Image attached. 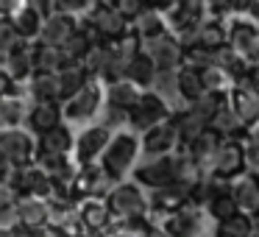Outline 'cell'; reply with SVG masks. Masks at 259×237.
Segmentation results:
<instances>
[{"label": "cell", "mask_w": 259, "mask_h": 237, "mask_svg": "<svg viewBox=\"0 0 259 237\" xmlns=\"http://www.w3.org/2000/svg\"><path fill=\"white\" fill-rule=\"evenodd\" d=\"M156 226H162L173 237H214V220L206 215V209L195 207L192 201L181 212L170 215L167 220H162Z\"/></svg>", "instance_id": "cell-5"}, {"label": "cell", "mask_w": 259, "mask_h": 237, "mask_svg": "<svg viewBox=\"0 0 259 237\" xmlns=\"http://www.w3.org/2000/svg\"><path fill=\"white\" fill-rule=\"evenodd\" d=\"M229 187H231V195H234L240 212L256 218V215H259V176L242 173L240 179H234Z\"/></svg>", "instance_id": "cell-25"}, {"label": "cell", "mask_w": 259, "mask_h": 237, "mask_svg": "<svg viewBox=\"0 0 259 237\" xmlns=\"http://www.w3.org/2000/svg\"><path fill=\"white\" fill-rule=\"evenodd\" d=\"M81 20H87V23L101 34V40L109 42V45H112V42H120L125 34H131V23L114 9V3H101V0H95V6L90 9V14L81 17Z\"/></svg>", "instance_id": "cell-8"}, {"label": "cell", "mask_w": 259, "mask_h": 237, "mask_svg": "<svg viewBox=\"0 0 259 237\" xmlns=\"http://www.w3.org/2000/svg\"><path fill=\"white\" fill-rule=\"evenodd\" d=\"M240 17H248L251 23L259 25V0H248V3H240Z\"/></svg>", "instance_id": "cell-52"}, {"label": "cell", "mask_w": 259, "mask_h": 237, "mask_svg": "<svg viewBox=\"0 0 259 237\" xmlns=\"http://www.w3.org/2000/svg\"><path fill=\"white\" fill-rule=\"evenodd\" d=\"M229 48L245 62L248 70L259 64V25L248 17H237L229 28Z\"/></svg>", "instance_id": "cell-11"}, {"label": "cell", "mask_w": 259, "mask_h": 237, "mask_svg": "<svg viewBox=\"0 0 259 237\" xmlns=\"http://www.w3.org/2000/svg\"><path fill=\"white\" fill-rule=\"evenodd\" d=\"M214 237H256V226L251 215L240 212L223 223H214Z\"/></svg>", "instance_id": "cell-43"}, {"label": "cell", "mask_w": 259, "mask_h": 237, "mask_svg": "<svg viewBox=\"0 0 259 237\" xmlns=\"http://www.w3.org/2000/svg\"><path fill=\"white\" fill-rule=\"evenodd\" d=\"M229 101H231V106H234V112L240 114L245 129H251L259 120V87L253 84V78L248 73L242 75V78H237V87L231 90Z\"/></svg>", "instance_id": "cell-17"}, {"label": "cell", "mask_w": 259, "mask_h": 237, "mask_svg": "<svg viewBox=\"0 0 259 237\" xmlns=\"http://www.w3.org/2000/svg\"><path fill=\"white\" fill-rule=\"evenodd\" d=\"M51 223L62 231V237H92L90 231H87L75 204H53V220Z\"/></svg>", "instance_id": "cell-29"}, {"label": "cell", "mask_w": 259, "mask_h": 237, "mask_svg": "<svg viewBox=\"0 0 259 237\" xmlns=\"http://www.w3.org/2000/svg\"><path fill=\"white\" fill-rule=\"evenodd\" d=\"M103 87H106V103L109 106L125 109V112H131V109L140 103V98L145 95V92H142L137 84H131L128 78L114 81V84H103Z\"/></svg>", "instance_id": "cell-33"}, {"label": "cell", "mask_w": 259, "mask_h": 237, "mask_svg": "<svg viewBox=\"0 0 259 237\" xmlns=\"http://www.w3.org/2000/svg\"><path fill=\"white\" fill-rule=\"evenodd\" d=\"M101 126H106L112 134H123V131H131V112H125V109H117V106H109L103 109L101 120H98Z\"/></svg>", "instance_id": "cell-45"}, {"label": "cell", "mask_w": 259, "mask_h": 237, "mask_svg": "<svg viewBox=\"0 0 259 237\" xmlns=\"http://www.w3.org/2000/svg\"><path fill=\"white\" fill-rule=\"evenodd\" d=\"M17 212H20V223H23V229L36 231V229L51 226V220H53V204L45 201V198L23 195L17 201Z\"/></svg>", "instance_id": "cell-22"}, {"label": "cell", "mask_w": 259, "mask_h": 237, "mask_svg": "<svg viewBox=\"0 0 259 237\" xmlns=\"http://www.w3.org/2000/svg\"><path fill=\"white\" fill-rule=\"evenodd\" d=\"M223 142H226V140H223L220 134H214L212 129H206L195 142H192L190 148H184V151L190 153V156L195 159V162L209 173V168H212V162L218 159V153H220V148H223Z\"/></svg>", "instance_id": "cell-31"}, {"label": "cell", "mask_w": 259, "mask_h": 237, "mask_svg": "<svg viewBox=\"0 0 259 237\" xmlns=\"http://www.w3.org/2000/svg\"><path fill=\"white\" fill-rule=\"evenodd\" d=\"M190 195H192V187H187V184H170V187H162V190H151L148 192L151 220L153 223H162L170 215L181 212L190 204Z\"/></svg>", "instance_id": "cell-13"}, {"label": "cell", "mask_w": 259, "mask_h": 237, "mask_svg": "<svg viewBox=\"0 0 259 237\" xmlns=\"http://www.w3.org/2000/svg\"><path fill=\"white\" fill-rule=\"evenodd\" d=\"M0 23L12 25L25 42H39L45 20L36 12L34 0H3L0 3Z\"/></svg>", "instance_id": "cell-4"}, {"label": "cell", "mask_w": 259, "mask_h": 237, "mask_svg": "<svg viewBox=\"0 0 259 237\" xmlns=\"http://www.w3.org/2000/svg\"><path fill=\"white\" fill-rule=\"evenodd\" d=\"M0 73L6 75V78L17 81L20 87H28V81L36 75V42H28L14 56L0 59Z\"/></svg>", "instance_id": "cell-18"}, {"label": "cell", "mask_w": 259, "mask_h": 237, "mask_svg": "<svg viewBox=\"0 0 259 237\" xmlns=\"http://www.w3.org/2000/svg\"><path fill=\"white\" fill-rule=\"evenodd\" d=\"M59 126H64V106L62 103H31L28 123L25 129L36 137H45L51 131H56Z\"/></svg>", "instance_id": "cell-19"}, {"label": "cell", "mask_w": 259, "mask_h": 237, "mask_svg": "<svg viewBox=\"0 0 259 237\" xmlns=\"http://www.w3.org/2000/svg\"><path fill=\"white\" fill-rule=\"evenodd\" d=\"M242 173H248V159H245V142L242 140H226L220 148L218 159L209 168V176H214L218 181L231 184L234 179H240Z\"/></svg>", "instance_id": "cell-12"}, {"label": "cell", "mask_w": 259, "mask_h": 237, "mask_svg": "<svg viewBox=\"0 0 259 237\" xmlns=\"http://www.w3.org/2000/svg\"><path fill=\"white\" fill-rule=\"evenodd\" d=\"M156 78H159L156 64H153V59L148 56L145 51H142L140 56L134 59L131 70H128V81H131V84H137L142 92H151V90H153V84H156Z\"/></svg>", "instance_id": "cell-35"}, {"label": "cell", "mask_w": 259, "mask_h": 237, "mask_svg": "<svg viewBox=\"0 0 259 237\" xmlns=\"http://www.w3.org/2000/svg\"><path fill=\"white\" fill-rule=\"evenodd\" d=\"M214 64H218V67H223L226 73H231V75H234V78H242V75L248 73L245 62H242V59L237 56V53L231 51L229 45H226V48H220V51L214 53Z\"/></svg>", "instance_id": "cell-46"}, {"label": "cell", "mask_w": 259, "mask_h": 237, "mask_svg": "<svg viewBox=\"0 0 259 237\" xmlns=\"http://www.w3.org/2000/svg\"><path fill=\"white\" fill-rule=\"evenodd\" d=\"M131 31L142 40V45L159 40V36L170 34V25H167V17H164V9L162 6H148L140 17L131 23Z\"/></svg>", "instance_id": "cell-24"}, {"label": "cell", "mask_w": 259, "mask_h": 237, "mask_svg": "<svg viewBox=\"0 0 259 237\" xmlns=\"http://www.w3.org/2000/svg\"><path fill=\"white\" fill-rule=\"evenodd\" d=\"M179 90H181V101L184 106H195L203 95H206V84H203V75L195 70H179Z\"/></svg>", "instance_id": "cell-36"}, {"label": "cell", "mask_w": 259, "mask_h": 237, "mask_svg": "<svg viewBox=\"0 0 259 237\" xmlns=\"http://www.w3.org/2000/svg\"><path fill=\"white\" fill-rule=\"evenodd\" d=\"M20 195H31V198H45V201L53 204V181L39 165H28V168H20V176H17V184Z\"/></svg>", "instance_id": "cell-20"}, {"label": "cell", "mask_w": 259, "mask_h": 237, "mask_svg": "<svg viewBox=\"0 0 259 237\" xmlns=\"http://www.w3.org/2000/svg\"><path fill=\"white\" fill-rule=\"evenodd\" d=\"M31 103H62V87H59V75L51 73H36L25 87Z\"/></svg>", "instance_id": "cell-32"}, {"label": "cell", "mask_w": 259, "mask_h": 237, "mask_svg": "<svg viewBox=\"0 0 259 237\" xmlns=\"http://www.w3.org/2000/svg\"><path fill=\"white\" fill-rule=\"evenodd\" d=\"M220 103H223V98H220V95H212V92H206V95H203L201 101L195 103V106H190V109H192V112H198L201 117H206L209 123H212V117L218 114Z\"/></svg>", "instance_id": "cell-49"}, {"label": "cell", "mask_w": 259, "mask_h": 237, "mask_svg": "<svg viewBox=\"0 0 259 237\" xmlns=\"http://www.w3.org/2000/svg\"><path fill=\"white\" fill-rule=\"evenodd\" d=\"M253 226H256V237H259V215L253 218Z\"/></svg>", "instance_id": "cell-56"}, {"label": "cell", "mask_w": 259, "mask_h": 237, "mask_svg": "<svg viewBox=\"0 0 259 237\" xmlns=\"http://www.w3.org/2000/svg\"><path fill=\"white\" fill-rule=\"evenodd\" d=\"M206 215L214 220V223H223V220L240 215V207H237V201H234V195H231V187L229 184L220 187V192L212 198V204L206 207Z\"/></svg>", "instance_id": "cell-39"}, {"label": "cell", "mask_w": 259, "mask_h": 237, "mask_svg": "<svg viewBox=\"0 0 259 237\" xmlns=\"http://www.w3.org/2000/svg\"><path fill=\"white\" fill-rule=\"evenodd\" d=\"M78 25H81V20L67 17V14H59L56 12L51 20H45L39 42H42V45H51V48H64L75 34H78Z\"/></svg>", "instance_id": "cell-23"}, {"label": "cell", "mask_w": 259, "mask_h": 237, "mask_svg": "<svg viewBox=\"0 0 259 237\" xmlns=\"http://www.w3.org/2000/svg\"><path fill=\"white\" fill-rule=\"evenodd\" d=\"M131 179L140 187H145L148 192L176 184V153L173 156H162V159H142Z\"/></svg>", "instance_id": "cell-14"}, {"label": "cell", "mask_w": 259, "mask_h": 237, "mask_svg": "<svg viewBox=\"0 0 259 237\" xmlns=\"http://www.w3.org/2000/svg\"><path fill=\"white\" fill-rule=\"evenodd\" d=\"M31 112L28 95H12V98H0V131H12V129H25Z\"/></svg>", "instance_id": "cell-26"}, {"label": "cell", "mask_w": 259, "mask_h": 237, "mask_svg": "<svg viewBox=\"0 0 259 237\" xmlns=\"http://www.w3.org/2000/svg\"><path fill=\"white\" fill-rule=\"evenodd\" d=\"M214 64V53L212 51H203V48H192V51L184 53V67L187 70H195V73H203Z\"/></svg>", "instance_id": "cell-48"}, {"label": "cell", "mask_w": 259, "mask_h": 237, "mask_svg": "<svg viewBox=\"0 0 259 237\" xmlns=\"http://www.w3.org/2000/svg\"><path fill=\"white\" fill-rule=\"evenodd\" d=\"M203 84H206V92H212V95H220V98H229L231 90L237 87V78L231 73H226L223 67H218V64H212L209 70H203Z\"/></svg>", "instance_id": "cell-42"}, {"label": "cell", "mask_w": 259, "mask_h": 237, "mask_svg": "<svg viewBox=\"0 0 259 237\" xmlns=\"http://www.w3.org/2000/svg\"><path fill=\"white\" fill-rule=\"evenodd\" d=\"M223 184H226V181H218L214 176H209V173H206V176H203V179L198 181L195 187H192V195H190V201L195 204V207L206 209L209 204H212V198L220 192V187H223Z\"/></svg>", "instance_id": "cell-44"}, {"label": "cell", "mask_w": 259, "mask_h": 237, "mask_svg": "<svg viewBox=\"0 0 259 237\" xmlns=\"http://www.w3.org/2000/svg\"><path fill=\"white\" fill-rule=\"evenodd\" d=\"M226 45H229V25L218 23V20H206L201 25V31H198V48L218 53Z\"/></svg>", "instance_id": "cell-37"}, {"label": "cell", "mask_w": 259, "mask_h": 237, "mask_svg": "<svg viewBox=\"0 0 259 237\" xmlns=\"http://www.w3.org/2000/svg\"><path fill=\"white\" fill-rule=\"evenodd\" d=\"M20 212H17V207H3L0 209V231H14V229H20Z\"/></svg>", "instance_id": "cell-51"}, {"label": "cell", "mask_w": 259, "mask_h": 237, "mask_svg": "<svg viewBox=\"0 0 259 237\" xmlns=\"http://www.w3.org/2000/svg\"><path fill=\"white\" fill-rule=\"evenodd\" d=\"M75 207H78V215H81V220H84L87 231H90L92 237H101L103 231L114 223V215H112V209H109L106 198H87V201L75 204Z\"/></svg>", "instance_id": "cell-21"}, {"label": "cell", "mask_w": 259, "mask_h": 237, "mask_svg": "<svg viewBox=\"0 0 259 237\" xmlns=\"http://www.w3.org/2000/svg\"><path fill=\"white\" fill-rule=\"evenodd\" d=\"M64 67H67V59H64V51H62V48H51V45H42V42H36V73L59 75Z\"/></svg>", "instance_id": "cell-40"}, {"label": "cell", "mask_w": 259, "mask_h": 237, "mask_svg": "<svg viewBox=\"0 0 259 237\" xmlns=\"http://www.w3.org/2000/svg\"><path fill=\"white\" fill-rule=\"evenodd\" d=\"M248 75H251V78H253V84L259 87V64H256V67H253V70H248Z\"/></svg>", "instance_id": "cell-55"}, {"label": "cell", "mask_w": 259, "mask_h": 237, "mask_svg": "<svg viewBox=\"0 0 259 237\" xmlns=\"http://www.w3.org/2000/svg\"><path fill=\"white\" fill-rule=\"evenodd\" d=\"M164 9V17H167L170 34H184V31L201 28L209 20V3L206 0H176V3H167Z\"/></svg>", "instance_id": "cell-9"}, {"label": "cell", "mask_w": 259, "mask_h": 237, "mask_svg": "<svg viewBox=\"0 0 259 237\" xmlns=\"http://www.w3.org/2000/svg\"><path fill=\"white\" fill-rule=\"evenodd\" d=\"M242 142H245V145H259V120L251 126V129H245V137H242Z\"/></svg>", "instance_id": "cell-54"}, {"label": "cell", "mask_w": 259, "mask_h": 237, "mask_svg": "<svg viewBox=\"0 0 259 237\" xmlns=\"http://www.w3.org/2000/svg\"><path fill=\"white\" fill-rule=\"evenodd\" d=\"M206 176V170L201 168V165L195 162V159L190 156V153L181 148L179 153H176V184H187V187H195L198 181Z\"/></svg>", "instance_id": "cell-41"}, {"label": "cell", "mask_w": 259, "mask_h": 237, "mask_svg": "<svg viewBox=\"0 0 259 237\" xmlns=\"http://www.w3.org/2000/svg\"><path fill=\"white\" fill-rule=\"evenodd\" d=\"M114 134L101 123H92L87 129H78V137H75V153L73 159L78 162V168H92V165H101L103 153L109 151Z\"/></svg>", "instance_id": "cell-7"}, {"label": "cell", "mask_w": 259, "mask_h": 237, "mask_svg": "<svg viewBox=\"0 0 259 237\" xmlns=\"http://www.w3.org/2000/svg\"><path fill=\"white\" fill-rule=\"evenodd\" d=\"M151 92H156L173 112L187 109L184 101H181V90H179V73H159V78H156V84H153Z\"/></svg>", "instance_id": "cell-38"}, {"label": "cell", "mask_w": 259, "mask_h": 237, "mask_svg": "<svg viewBox=\"0 0 259 237\" xmlns=\"http://www.w3.org/2000/svg\"><path fill=\"white\" fill-rule=\"evenodd\" d=\"M173 114L176 112L156 95V92H145V95L140 98V103L131 109V131L142 137V134H148L151 129H156V126L173 120Z\"/></svg>", "instance_id": "cell-10"}, {"label": "cell", "mask_w": 259, "mask_h": 237, "mask_svg": "<svg viewBox=\"0 0 259 237\" xmlns=\"http://www.w3.org/2000/svg\"><path fill=\"white\" fill-rule=\"evenodd\" d=\"M25 45H28V42H25L23 36H20L17 31L12 28V25L0 23V59L14 56V53H17V51H23Z\"/></svg>", "instance_id": "cell-47"}, {"label": "cell", "mask_w": 259, "mask_h": 237, "mask_svg": "<svg viewBox=\"0 0 259 237\" xmlns=\"http://www.w3.org/2000/svg\"><path fill=\"white\" fill-rule=\"evenodd\" d=\"M75 137H78V131L73 129V126H59L56 131H51V134L39 137V153H45V156H73L75 153Z\"/></svg>", "instance_id": "cell-27"}, {"label": "cell", "mask_w": 259, "mask_h": 237, "mask_svg": "<svg viewBox=\"0 0 259 237\" xmlns=\"http://www.w3.org/2000/svg\"><path fill=\"white\" fill-rule=\"evenodd\" d=\"M245 159H248V173L259 176V145H245Z\"/></svg>", "instance_id": "cell-53"}, {"label": "cell", "mask_w": 259, "mask_h": 237, "mask_svg": "<svg viewBox=\"0 0 259 237\" xmlns=\"http://www.w3.org/2000/svg\"><path fill=\"white\" fill-rule=\"evenodd\" d=\"M62 106H64V123L87 129V126L98 123L103 109H106V87H103L101 78H90V84Z\"/></svg>", "instance_id": "cell-2"}, {"label": "cell", "mask_w": 259, "mask_h": 237, "mask_svg": "<svg viewBox=\"0 0 259 237\" xmlns=\"http://www.w3.org/2000/svg\"><path fill=\"white\" fill-rule=\"evenodd\" d=\"M209 129H212L214 134H220L223 140H242V137H245V126H242L240 114L234 112L229 98H223V103H220L218 114L212 117Z\"/></svg>", "instance_id": "cell-28"}, {"label": "cell", "mask_w": 259, "mask_h": 237, "mask_svg": "<svg viewBox=\"0 0 259 237\" xmlns=\"http://www.w3.org/2000/svg\"><path fill=\"white\" fill-rule=\"evenodd\" d=\"M140 140H142V159H162V156H173V153L181 151V140H179V131H176L173 120L151 129Z\"/></svg>", "instance_id": "cell-16"}, {"label": "cell", "mask_w": 259, "mask_h": 237, "mask_svg": "<svg viewBox=\"0 0 259 237\" xmlns=\"http://www.w3.org/2000/svg\"><path fill=\"white\" fill-rule=\"evenodd\" d=\"M173 123H176V131H179V140H181V148H190L203 131L209 129V120L201 117L198 112H192L190 106L181 109V112L173 114Z\"/></svg>", "instance_id": "cell-30"}, {"label": "cell", "mask_w": 259, "mask_h": 237, "mask_svg": "<svg viewBox=\"0 0 259 237\" xmlns=\"http://www.w3.org/2000/svg\"><path fill=\"white\" fill-rule=\"evenodd\" d=\"M142 162V140L134 131H123V134H114L109 151L103 153L101 168L114 184H123L134 176V170Z\"/></svg>", "instance_id": "cell-1"}, {"label": "cell", "mask_w": 259, "mask_h": 237, "mask_svg": "<svg viewBox=\"0 0 259 237\" xmlns=\"http://www.w3.org/2000/svg\"><path fill=\"white\" fill-rule=\"evenodd\" d=\"M114 9H117L128 23H134V20L148 9V3H142V0H114Z\"/></svg>", "instance_id": "cell-50"}, {"label": "cell", "mask_w": 259, "mask_h": 237, "mask_svg": "<svg viewBox=\"0 0 259 237\" xmlns=\"http://www.w3.org/2000/svg\"><path fill=\"white\" fill-rule=\"evenodd\" d=\"M39 156V137L31 134L28 129H12L0 131V159L17 165V168H28Z\"/></svg>", "instance_id": "cell-6"}, {"label": "cell", "mask_w": 259, "mask_h": 237, "mask_svg": "<svg viewBox=\"0 0 259 237\" xmlns=\"http://www.w3.org/2000/svg\"><path fill=\"white\" fill-rule=\"evenodd\" d=\"M145 53L153 59L159 73H179V70L184 67V53L187 51H184V45L179 42L176 34H164V36H159V40L148 42Z\"/></svg>", "instance_id": "cell-15"}, {"label": "cell", "mask_w": 259, "mask_h": 237, "mask_svg": "<svg viewBox=\"0 0 259 237\" xmlns=\"http://www.w3.org/2000/svg\"><path fill=\"white\" fill-rule=\"evenodd\" d=\"M90 84V73L84 70V64H67L59 73V87H62V103H67L70 98H75L84 87Z\"/></svg>", "instance_id": "cell-34"}, {"label": "cell", "mask_w": 259, "mask_h": 237, "mask_svg": "<svg viewBox=\"0 0 259 237\" xmlns=\"http://www.w3.org/2000/svg\"><path fill=\"white\" fill-rule=\"evenodd\" d=\"M109 209H112L114 220H148L151 218V201H148V190L140 187L134 179L117 184L106 195Z\"/></svg>", "instance_id": "cell-3"}]
</instances>
